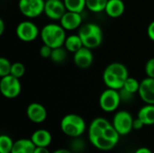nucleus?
Returning a JSON list of instances; mask_svg holds the SVG:
<instances>
[{"mask_svg": "<svg viewBox=\"0 0 154 153\" xmlns=\"http://www.w3.org/2000/svg\"><path fill=\"white\" fill-rule=\"evenodd\" d=\"M138 94L145 104L154 105V78L147 77L143 79Z\"/></svg>", "mask_w": 154, "mask_h": 153, "instance_id": "11", "label": "nucleus"}, {"mask_svg": "<svg viewBox=\"0 0 154 153\" xmlns=\"http://www.w3.org/2000/svg\"><path fill=\"white\" fill-rule=\"evenodd\" d=\"M24 73H25V67L22 62L12 63V69H11L10 75H12L17 78H21L22 77H23Z\"/></svg>", "mask_w": 154, "mask_h": 153, "instance_id": "27", "label": "nucleus"}, {"mask_svg": "<svg viewBox=\"0 0 154 153\" xmlns=\"http://www.w3.org/2000/svg\"><path fill=\"white\" fill-rule=\"evenodd\" d=\"M60 24L66 31H73L81 26L82 23V16L81 13L68 11L63 14L61 19L60 20Z\"/></svg>", "mask_w": 154, "mask_h": 153, "instance_id": "12", "label": "nucleus"}, {"mask_svg": "<svg viewBox=\"0 0 154 153\" xmlns=\"http://www.w3.org/2000/svg\"><path fill=\"white\" fill-rule=\"evenodd\" d=\"M108 0H86L87 8L93 13H100L105 11Z\"/></svg>", "mask_w": 154, "mask_h": 153, "instance_id": "22", "label": "nucleus"}, {"mask_svg": "<svg viewBox=\"0 0 154 153\" xmlns=\"http://www.w3.org/2000/svg\"><path fill=\"white\" fill-rule=\"evenodd\" d=\"M51 52H52V48H51L50 46H48L46 44H43L40 49V55H41V57H42L44 59H50Z\"/></svg>", "mask_w": 154, "mask_h": 153, "instance_id": "30", "label": "nucleus"}, {"mask_svg": "<svg viewBox=\"0 0 154 153\" xmlns=\"http://www.w3.org/2000/svg\"><path fill=\"white\" fill-rule=\"evenodd\" d=\"M53 153H71L68 150H65V149H60V150H58L56 151H54Z\"/></svg>", "mask_w": 154, "mask_h": 153, "instance_id": "37", "label": "nucleus"}, {"mask_svg": "<svg viewBox=\"0 0 154 153\" xmlns=\"http://www.w3.org/2000/svg\"><path fill=\"white\" fill-rule=\"evenodd\" d=\"M26 115L30 121L35 124H41L47 117L46 108L39 103H32L27 106Z\"/></svg>", "mask_w": 154, "mask_h": 153, "instance_id": "14", "label": "nucleus"}, {"mask_svg": "<svg viewBox=\"0 0 154 153\" xmlns=\"http://www.w3.org/2000/svg\"><path fill=\"white\" fill-rule=\"evenodd\" d=\"M44 0H19L18 8L27 18H35L44 13Z\"/></svg>", "mask_w": 154, "mask_h": 153, "instance_id": "7", "label": "nucleus"}, {"mask_svg": "<svg viewBox=\"0 0 154 153\" xmlns=\"http://www.w3.org/2000/svg\"><path fill=\"white\" fill-rule=\"evenodd\" d=\"M113 126L120 135H127L134 129V119L127 111L117 112L113 118Z\"/></svg>", "mask_w": 154, "mask_h": 153, "instance_id": "9", "label": "nucleus"}, {"mask_svg": "<svg viewBox=\"0 0 154 153\" xmlns=\"http://www.w3.org/2000/svg\"><path fill=\"white\" fill-rule=\"evenodd\" d=\"M67 12L64 1L61 0H46L44 6L45 15L53 21H60Z\"/></svg>", "mask_w": 154, "mask_h": 153, "instance_id": "10", "label": "nucleus"}, {"mask_svg": "<svg viewBox=\"0 0 154 153\" xmlns=\"http://www.w3.org/2000/svg\"><path fill=\"white\" fill-rule=\"evenodd\" d=\"M34 153H50L47 147H36Z\"/></svg>", "mask_w": 154, "mask_h": 153, "instance_id": "34", "label": "nucleus"}, {"mask_svg": "<svg viewBox=\"0 0 154 153\" xmlns=\"http://www.w3.org/2000/svg\"><path fill=\"white\" fill-rule=\"evenodd\" d=\"M121 101L122 100L119 90L108 87L100 95L99 106L103 111L110 113L116 111L118 108Z\"/></svg>", "mask_w": 154, "mask_h": 153, "instance_id": "6", "label": "nucleus"}, {"mask_svg": "<svg viewBox=\"0 0 154 153\" xmlns=\"http://www.w3.org/2000/svg\"><path fill=\"white\" fill-rule=\"evenodd\" d=\"M134 153H152V151L148 148H140L138 149Z\"/></svg>", "mask_w": 154, "mask_h": 153, "instance_id": "35", "label": "nucleus"}, {"mask_svg": "<svg viewBox=\"0 0 154 153\" xmlns=\"http://www.w3.org/2000/svg\"><path fill=\"white\" fill-rule=\"evenodd\" d=\"M0 91L1 94L6 98H15L22 91V84L20 78H17L12 75H7L1 78L0 80Z\"/></svg>", "mask_w": 154, "mask_h": 153, "instance_id": "5", "label": "nucleus"}, {"mask_svg": "<svg viewBox=\"0 0 154 153\" xmlns=\"http://www.w3.org/2000/svg\"><path fill=\"white\" fill-rule=\"evenodd\" d=\"M89 141L96 148L102 150V151H110L117 144L112 141H109L106 137H104L103 134H101L92 140H89Z\"/></svg>", "mask_w": 154, "mask_h": 153, "instance_id": "21", "label": "nucleus"}, {"mask_svg": "<svg viewBox=\"0 0 154 153\" xmlns=\"http://www.w3.org/2000/svg\"><path fill=\"white\" fill-rule=\"evenodd\" d=\"M119 94H120V96H121V100H123V101H128V100H130V99L133 97V96H134V94L128 92V91L125 90V88H121V89L119 90Z\"/></svg>", "mask_w": 154, "mask_h": 153, "instance_id": "31", "label": "nucleus"}, {"mask_svg": "<svg viewBox=\"0 0 154 153\" xmlns=\"http://www.w3.org/2000/svg\"><path fill=\"white\" fill-rule=\"evenodd\" d=\"M40 36L43 44H46L52 49L64 46L67 38L66 30L58 23H48L43 26L41 30Z\"/></svg>", "mask_w": 154, "mask_h": 153, "instance_id": "2", "label": "nucleus"}, {"mask_svg": "<svg viewBox=\"0 0 154 153\" xmlns=\"http://www.w3.org/2000/svg\"><path fill=\"white\" fill-rule=\"evenodd\" d=\"M140 83L136 78H132V77H128V78L125 80L123 88H125V90H127L128 92L132 93V94H135L138 93L139 88H140Z\"/></svg>", "mask_w": 154, "mask_h": 153, "instance_id": "26", "label": "nucleus"}, {"mask_svg": "<svg viewBox=\"0 0 154 153\" xmlns=\"http://www.w3.org/2000/svg\"><path fill=\"white\" fill-rule=\"evenodd\" d=\"M94 60V56L91 49L82 47L74 53V63L79 69L89 68Z\"/></svg>", "mask_w": 154, "mask_h": 153, "instance_id": "13", "label": "nucleus"}, {"mask_svg": "<svg viewBox=\"0 0 154 153\" xmlns=\"http://www.w3.org/2000/svg\"><path fill=\"white\" fill-rule=\"evenodd\" d=\"M12 63L6 58H0V77H5L11 74Z\"/></svg>", "mask_w": 154, "mask_h": 153, "instance_id": "28", "label": "nucleus"}, {"mask_svg": "<svg viewBox=\"0 0 154 153\" xmlns=\"http://www.w3.org/2000/svg\"><path fill=\"white\" fill-rule=\"evenodd\" d=\"M35 149L36 146L32 140L21 139L14 142L11 153H34Z\"/></svg>", "mask_w": 154, "mask_h": 153, "instance_id": "18", "label": "nucleus"}, {"mask_svg": "<svg viewBox=\"0 0 154 153\" xmlns=\"http://www.w3.org/2000/svg\"><path fill=\"white\" fill-rule=\"evenodd\" d=\"M64 47L69 52L75 53L79 49L84 47V45L79 34H71L69 36H67L64 42Z\"/></svg>", "mask_w": 154, "mask_h": 153, "instance_id": "20", "label": "nucleus"}, {"mask_svg": "<svg viewBox=\"0 0 154 153\" xmlns=\"http://www.w3.org/2000/svg\"><path fill=\"white\" fill-rule=\"evenodd\" d=\"M128 77L129 74L127 68L120 62H113L109 64L103 73V80L106 86L116 90L123 88Z\"/></svg>", "mask_w": 154, "mask_h": 153, "instance_id": "1", "label": "nucleus"}, {"mask_svg": "<svg viewBox=\"0 0 154 153\" xmlns=\"http://www.w3.org/2000/svg\"><path fill=\"white\" fill-rule=\"evenodd\" d=\"M60 129L67 136L76 138L84 133L86 130V123L81 116L75 114H69L62 118L60 122Z\"/></svg>", "mask_w": 154, "mask_h": 153, "instance_id": "4", "label": "nucleus"}, {"mask_svg": "<svg viewBox=\"0 0 154 153\" xmlns=\"http://www.w3.org/2000/svg\"><path fill=\"white\" fill-rule=\"evenodd\" d=\"M144 70H145V73H146L147 77L154 78V58L150 59L146 62Z\"/></svg>", "mask_w": 154, "mask_h": 153, "instance_id": "29", "label": "nucleus"}, {"mask_svg": "<svg viewBox=\"0 0 154 153\" xmlns=\"http://www.w3.org/2000/svg\"><path fill=\"white\" fill-rule=\"evenodd\" d=\"M67 51L68 50L65 49L64 46L54 48L52 49V52L50 59L55 63H62L67 58Z\"/></svg>", "mask_w": 154, "mask_h": 153, "instance_id": "24", "label": "nucleus"}, {"mask_svg": "<svg viewBox=\"0 0 154 153\" xmlns=\"http://www.w3.org/2000/svg\"><path fill=\"white\" fill-rule=\"evenodd\" d=\"M4 31H5V23L3 19H0V35L4 33Z\"/></svg>", "mask_w": 154, "mask_h": 153, "instance_id": "36", "label": "nucleus"}, {"mask_svg": "<svg viewBox=\"0 0 154 153\" xmlns=\"http://www.w3.org/2000/svg\"><path fill=\"white\" fill-rule=\"evenodd\" d=\"M125 10V5L123 0H108L105 12L112 18H118L123 15Z\"/></svg>", "mask_w": 154, "mask_h": 153, "instance_id": "16", "label": "nucleus"}, {"mask_svg": "<svg viewBox=\"0 0 154 153\" xmlns=\"http://www.w3.org/2000/svg\"><path fill=\"white\" fill-rule=\"evenodd\" d=\"M31 140L36 147H48L51 143L52 137L49 131L40 129L32 133Z\"/></svg>", "mask_w": 154, "mask_h": 153, "instance_id": "17", "label": "nucleus"}, {"mask_svg": "<svg viewBox=\"0 0 154 153\" xmlns=\"http://www.w3.org/2000/svg\"><path fill=\"white\" fill-rule=\"evenodd\" d=\"M144 124L137 117V119L134 120V129L135 130H139V129H142L143 127Z\"/></svg>", "mask_w": 154, "mask_h": 153, "instance_id": "33", "label": "nucleus"}, {"mask_svg": "<svg viewBox=\"0 0 154 153\" xmlns=\"http://www.w3.org/2000/svg\"><path fill=\"white\" fill-rule=\"evenodd\" d=\"M68 11L81 13L86 6V0H63Z\"/></svg>", "mask_w": 154, "mask_h": 153, "instance_id": "23", "label": "nucleus"}, {"mask_svg": "<svg viewBox=\"0 0 154 153\" xmlns=\"http://www.w3.org/2000/svg\"><path fill=\"white\" fill-rule=\"evenodd\" d=\"M82 40L84 47L88 49H96L99 47L103 41V32L101 27L94 23H88L82 25L79 33Z\"/></svg>", "mask_w": 154, "mask_h": 153, "instance_id": "3", "label": "nucleus"}, {"mask_svg": "<svg viewBox=\"0 0 154 153\" xmlns=\"http://www.w3.org/2000/svg\"><path fill=\"white\" fill-rule=\"evenodd\" d=\"M41 31L38 26L31 21H23L18 23L15 33L19 40L24 42H30L38 38Z\"/></svg>", "mask_w": 154, "mask_h": 153, "instance_id": "8", "label": "nucleus"}, {"mask_svg": "<svg viewBox=\"0 0 154 153\" xmlns=\"http://www.w3.org/2000/svg\"><path fill=\"white\" fill-rule=\"evenodd\" d=\"M109 125H111V124L105 118L98 117V118L94 119L89 126V129H88L89 140H92V139L101 135L103 133V131Z\"/></svg>", "mask_w": 154, "mask_h": 153, "instance_id": "15", "label": "nucleus"}, {"mask_svg": "<svg viewBox=\"0 0 154 153\" xmlns=\"http://www.w3.org/2000/svg\"><path fill=\"white\" fill-rule=\"evenodd\" d=\"M137 117L144 124V125L154 124V105L146 104V106L139 110Z\"/></svg>", "mask_w": 154, "mask_h": 153, "instance_id": "19", "label": "nucleus"}, {"mask_svg": "<svg viewBox=\"0 0 154 153\" xmlns=\"http://www.w3.org/2000/svg\"><path fill=\"white\" fill-rule=\"evenodd\" d=\"M147 34H148L149 39L154 41V21H152L149 24V26L147 28Z\"/></svg>", "mask_w": 154, "mask_h": 153, "instance_id": "32", "label": "nucleus"}, {"mask_svg": "<svg viewBox=\"0 0 154 153\" xmlns=\"http://www.w3.org/2000/svg\"><path fill=\"white\" fill-rule=\"evenodd\" d=\"M14 142L8 135H1L0 136V153H11Z\"/></svg>", "mask_w": 154, "mask_h": 153, "instance_id": "25", "label": "nucleus"}]
</instances>
